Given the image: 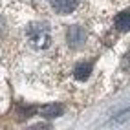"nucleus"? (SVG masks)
<instances>
[{
    "label": "nucleus",
    "mask_w": 130,
    "mask_h": 130,
    "mask_svg": "<svg viewBox=\"0 0 130 130\" xmlns=\"http://www.w3.org/2000/svg\"><path fill=\"white\" fill-rule=\"evenodd\" d=\"M26 39H28L29 46L35 50H46L51 44V31L50 26L44 22H33L26 29Z\"/></svg>",
    "instance_id": "1"
},
{
    "label": "nucleus",
    "mask_w": 130,
    "mask_h": 130,
    "mask_svg": "<svg viewBox=\"0 0 130 130\" xmlns=\"http://www.w3.org/2000/svg\"><path fill=\"white\" fill-rule=\"evenodd\" d=\"M66 40H68V46L70 48H81L84 42H86V31L81 26H72L70 29L66 31Z\"/></svg>",
    "instance_id": "2"
},
{
    "label": "nucleus",
    "mask_w": 130,
    "mask_h": 130,
    "mask_svg": "<svg viewBox=\"0 0 130 130\" xmlns=\"http://www.w3.org/2000/svg\"><path fill=\"white\" fill-rule=\"evenodd\" d=\"M50 6L59 15H68L77 7V0H50Z\"/></svg>",
    "instance_id": "3"
},
{
    "label": "nucleus",
    "mask_w": 130,
    "mask_h": 130,
    "mask_svg": "<svg viewBox=\"0 0 130 130\" xmlns=\"http://www.w3.org/2000/svg\"><path fill=\"white\" fill-rule=\"evenodd\" d=\"M92 73V64L90 62H79L73 68V77L77 81H86Z\"/></svg>",
    "instance_id": "4"
},
{
    "label": "nucleus",
    "mask_w": 130,
    "mask_h": 130,
    "mask_svg": "<svg viewBox=\"0 0 130 130\" xmlns=\"http://www.w3.org/2000/svg\"><path fill=\"white\" fill-rule=\"evenodd\" d=\"M114 26L119 31H128L130 29V11H121L114 19Z\"/></svg>",
    "instance_id": "5"
},
{
    "label": "nucleus",
    "mask_w": 130,
    "mask_h": 130,
    "mask_svg": "<svg viewBox=\"0 0 130 130\" xmlns=\"http://www.w3.org/2000/svg\"><path fill=\"white\" fill-rule=\"evenodd\" d=\"M39 114L42 117H59L62 114V106L60 105H46V106L39 108Z\"/></svg>",
    "instance_id": "6"
},
{
    "label": "nucleus",
    "mask_w": 130,
    "mask_h": 130,
    "mask_svg": "<svg viewBox=\"0 0 130 130\" xmlns=\"http://www.w3.org/2000/svg\"><path fill=\"white\" fill-rule=\"evenodd\" d=\"M126 119H130V108H128V110H125V112H121L119 117L112 119V123H114V125H121V123H125Z\"/></svg>",
    "instance_id": "7"
},
{
    "label": "nucleus",
    "mask_w": 130,
    "mask_h": 130,
    "mask_svg": "<svg viewBox=\"0 0 130 130\" xmlns=\"http://www.w3.org/2000/svg\"><path fill=\"white\" fill-rule=\"evenodd\" d=\"M2 31H4V19L0 17V33H2Z\"/></svg>",
    "instance_id": "8"
},
{
    "label": "nucleus",
    "mask_w": 130,
    "mask_h": 130,
    "mask_svg": "<svg viewBox=\"0 0 130 130\" xmlns=\"http://www.w3.org/2000/svg\"><path fill=\"white\" fill-rule=\"evenodd\" d=\"M126 66H128V68H130V53H128V55H126Z\"/></svg>",
    "instance_id": "9"
}]
</instances>
